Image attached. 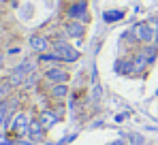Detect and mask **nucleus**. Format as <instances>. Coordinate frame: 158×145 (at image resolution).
Returning <instances> with one entry per match:
<instances>
[{
  "label": "nucleus",
  "instance_id": "1",
  "mask_svg": "<svg viewBox=\"0 0 158 145\" xmlns=\"http://www.w3.org/2000/svg\"><path fill=\"white\" fill-rule=\"evenodd\" d=\"M52 49L58 53V56H60V58H62V62H77L79 56H81L77 49L71 47V45H69L66 41H62V39H60V41H53V43H52Z\"/></svg>",
  "mask_w": 158,
  "mask_h": 145
},
{
  "label": "nucleus",
  "instance_id": "2",
  "mask_svg": "<svg viewBox=\"0 0 158 145\" xmlns=\"http://www.w3.org/2000/svg\"><path fill=\"white\" fill-rule=\"evenodd\" d=\"M69 19H77V22H90V13H88V0H75L73 4H69L66 9Z\"/></svg>",
  "mask_w": 158,
  "mask_h": 145
},
{
  "label": "nucleus",
  "instance_id": "3",
  "mask_svg": "<svg viewBox=\"0 0 158 145\" xmlns=\"http://www.w3.org/2000/svg\"><path fill=\"white\" fill-rule=\"evenodd\" d=\"M132 34L137 39V43H152L154 41V28L150 22H139L132 26Z\"/></svg>",
  "mask_w": 158,
  "mask_h": 145
},
{
  "label": "nucleus",
  "instance_id": "4",
  "mask_svg": "<svg viewBox=\"0 0 158 145\" xmlns=\"http://www.w3.org/2000/svg\"><path fill=\"white\" fill-rule=\"evenodd\" d=\"M28 137H30V141H45V137H47V128L41 124L39 118H32L30 124H28Z\"/></svg>",
  "mask_w": 158,
  "mask_h": 145
},
{
  "label": "nucleus",
  "instance_id": "5",
  "mask_svg": "<svg viewBox=\"0 0 158 145\" xmlns=\"http://www.w3.org/2000/svg\"><path fill=\"white\" fill-rule=\"evenodd\" d=\"M43 77H45V81H49V83H69V72L64 71L62 66H49L47 71L43 72Z\"/></svg>",
  "mask_w": 158,
  "mask_h": 145
},
{
  "label": "nucleus",
  "instance_id": "6",
  "mask_svg": "<svg viewBox=\"0 0 158 145\" xmlns=\"http://www.w3.org/2000/svg\"><path fill=\"white\" fill-rule=\"evenodd\" d=\"M28 45H30L32 51H36V53H45V51L52 49V41L47 36H43V34H32L28 39Z\"/></svg>",
  "mask_w": 158,
  "mask_h": 145
},
{
  "label": "nucleus",
  "instance_id": "7",
  "mask_svg": "<svg viewBox=\"0 0 158 145\" xmlns=\"http://www.w3.org/2000/svg\"><path fill=\"white\" fill-rule=\"evenodd\" d=\"M28 124H30V120L26 118V113H17L11 122V130L17 137H24V135H28Z\"/></svg>",
  "mask_w": 158,
  "mask_h": 145
},
{
  "label": "nucleus",
  "instance_id": "8",
  "mask_svg": "<svg viewBox=\"0 0 158 145\" xmlns=\"http://www.w3.org/2000/svg\"><path fill=\"white\" fill-rule=\"evenodd\" d=\"M64 32L69 39H81L85 34V24L83 22H77V19H71L69 24L64 26Z\"/></svg>",
  "mask_w": 158,
  "mask_h": 145
},
{
  "label": "nucleus",
  "instance_id": "9",
  "mask_svg": "<svg viewBox=\"0 0 158 145\" xmlns=\"http://www.w3.org/2000/svg\"><path fill=\"white\" fill-rule=\"evenodd\" d=\"M39 120H41V124L47 128V130H52L53 126L60 122V118L56 115V111L53 109H43V111H39V115H36Z\"/></svg>",
  "mask_w": 158,
  "mask_h": 145
},
{
  "label": "nucleus",
  "instance_id": "10",
  "mask_svg": "<svg viewBox=\"0 0 158 145\" xmlns=\"http://www.w3.org/2000/svg\"><path fill=\"white\" fill-rule=\"evenodd\" d=\"M36 60H39V64H49V66H58V64L62 62V58H60L53 49L52 51H45V53H39Z\"/></svg>",
  "mask_w": 158,
  "mask_h": 145
},
{
  "label": "nucleus",
  "instance_id": "11",
  "mask_svg": "<svg viewBox=\"0 0 158 145\" xmlns=\"http://www.w3.org/2000/svg\"><path fill=\"white\" fill-rule=\"evenodd\" d=\"M69 85L66 83H53L52 88H49V96L56 98V100H64V98L69 96Z\"/></svg>",
  "mask_w": 158,
  "mask_h": 145
},
{
  "label": "nucleus",
  "instance_id": "12",
  "mask_svg": "<svg viewBox=\"0 0 158 145\" xmlns=\"http://www.w3.org/2000/svg\"><path fill=\"white\" fill-rule=\"evenodd\" d=\"M131 60H132V68H135V75H137V72H141L143 68H145V66H150V62H148V58H145V53H143V51H137V53L132 56Z\"/></svg>",
  "mask_w": 158,
  "mask_h": 145
},
{
  "label": "nucleus",
  "instance_id": "13",
  "mask_svg": "<svg viewBox=\"0 0 158 145\" xmlns=\"http://www.w3.org/2000/svg\"><path fill=\"white\" fill-rule=\"evenodd\" d=\"M122 17H124V11H118V9H113V11H105V13H103V19H105L107 24L120 22Z\"/></svg>",
  "mask_w": 158,
  "mask_h": 145
},
{
  "label": "nucleus",
  "instance_id": "14",
  "mask_svg": "<svg viewBox=\"0 0 158 145\" xmlns=\"http://www.w3.org/2000/svg\"><path fill=\"white\" fill-rule=\"evenodd\" d=\"M143 53H145V58H148V62L150 64H154L156 62V58H158V49H156V45H148L145 49H141Z\"/></svg>",
  "mask_w": 158,
  "mask_h": 145
},
{
  "label": "nucleus",
  "instance_id": "15",
  "mask_svg": "<svg viewBox=\"0 0 158 145\" xmlns=\"http://www.w3.org/2000/svg\"><path fill=\"white\" fill-rule=\"evenodd\" d=\"M36 81H39V75H36V71H34V72H30V75H28V79H26V83H24V88H26V90L34 88V83H36Z\"/></svg>",
  "mask_w": 158,
  "mask_h": 145
},
{
  "label": "nucleus",
  "instance_id": "16",
  "mask_svg": "<svg viewBox=\"0 0 158 145\" xmlns=\"http://www.w3.org/2000/svg\"><path fill=\"white\" fill-rule=\"evenodd\" d=\"M0 90H2V83H0Z\"/></svg>",
  "mask_w": 158,
  "mask_h": 145
}]
</instances>
